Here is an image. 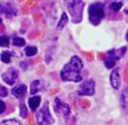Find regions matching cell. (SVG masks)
<instances>
[{"label": "cell", "mask_w": 128, "mask_h": 125, "mask_svg": "<svg viewBox=\"0 0 128 125\" xmlns=\"http://www.w3.org/2000/svg\"><path fill=\"white\" fill-rule=\"evenodd\" d=\"M82 67H83V64H82L80 58L73 56L70 62L64 65V68L62 69V71H61V78L64 81H74V82L81 81L82 76L80 71H81Z\"/></svg>", "instance_id": "cell-1"}, {"label": "cell", "mask_w": 128, "mask_h": 125, "mask_svg": "<svg viewBox=\"0 0 128 125\" xmlns=\"http://www.w3.org/2000/svg\"><path fill=\"white\" fill-rule=\"evenodd\" d=\"M66 8L70 13L72 20L74 23H80L82 20V13H83L84 4L82 0H64Z\"/></svg>", "instance_id": "cell-2"}, {"label": "cell", "mask_w": 128, "mask_h": 125, "mask_svg": "<svg viewBox=\"0 0 128 125\" xmlns=\"http://www.w3.org/2000/svg\"><path fill=\"white\" fill-rule=\"evenodd\" d=\"M104 17V9L102 4H92L89 7V19L91 24L98 25Z\"/></svg>", "instance_id": "cell-3"}, {"label": "cell", "mask_w": 128, "mask_h": 125, "mask_svg": "<svg viewBox=\"0 0 128 125\" xmlns=\"http://www.w3.org/2000/svg\"><path fill=\"white\" fill-rule=\"evenodd\" d=\"M36 119L40 125H51L54 122L53 117H52L51 113L48 109V104L45 103L43 108L36 113Z\"/></svg>", "instance_id": "cell-4"}, {"label": "cell", "mask_w": 128, "mask_h": 125, "mask_svg": "<svg viewBox=\"0 0 128 125\" xmlns=\"http://www.w3.org/2000/svg\"><path fill=\"white\" fill-rule=\"evenodd\" d=\"M94 86H96V83L93 80L84 81L80 86L79 90H78V94L80 96H92L94 94Z\"/></svg>", "instance_id": "cell-5"}, {"label": "cell", "mask_w": 128, "mask_h": 125, "mask_svg": "<svg viewBox=\"0 0 128 125\" xmlns=\"http://www.w3.org/2000/svg\"><path fill=\"white\" fill-rule=\"evenodd\" d=\"M54 108H55V112L60 115H63L64 117H68L70 115V106L68 104L63 103L60 98H56L54 101Z\"/></svg>", "instance_id": "cell-6"}, {"label": "cell", "mask_w": 128, "mask_h": 125, "mask_svg": "<svg viewBox=\"0 0 128 125\" xmlns=\"http://www.w3.org/2000/svg\"><path fill=\"white\" fill-rule=\"evenodd\" d=\"M17 78H18V71L15 68H10L2 74L4 81H6L8 85H14L16 82V80H17Z\"/></svg>", "instance_id": "cell-7"}, {"label": "cell", "mask_w": 128, "mask_h": 125, "mask_svg": "<svg viewBox=\"0 0 128 125\" xmlns=\"http://www.w3.org/2000/svg\"><path fill=\"white\" fill-rule=\"evenodd\" d=\"M117 60H118V55L116 54V51H109L106 55V59H104V64H106V67L108 69H111L116 64Z\"/></svg>", "instance_id": "cell-8"}, {"label": "cell", "mask_w": 128, "mask_h": 125, "mask_svg": "<svg viewBox=\"0 0 128 125\" xmlns=\"http://www.w3.org/2000/svg\"><path fill=\"white\" fill-rule=\"evenodd\" d=\"M27 92V87L25 85H18L11 90V94L17 98H22Z\"/></svg>", "instance_id": "cell-9"}, {"label": "cell", "mask_w": 128, "mask_h": 125, "mask_svg": "<svg viewBox=\"0 0 128 125\" xmlns=\"http://www.w3.org/2000/svg\"><path fill=\"white\" fill-rule=\"evenodd\" d=\"M110 82L111 86L114 87V89H118L120 86V77H119V71L117 69L114 70L111 72V76H110Z\"/></svg>", "instance_id": "cell-10"}, {"label": "cell", "mask_w": 128, "mask_h": 125, "mask_svg": "<svg viewBox=\"0 0 128 125\" xmlns=\"http://www.w3.org/2000/svg\"><path fill=\"white\" fill-rule=\"evenodd\" d=\"M28 104H29V107H30V109L34 112V110H36L38 108V106H40V97H38V96L32 97V98L28 99Z\"/></svg>", "instance_id": "cell-11"}, {"label": "cell", "mask_w": 128, "mask_h": 125, "mask_svg": "<svg viewBox=\"0 0 128 125\" xmlns=\"http://www.w3.org/2000/svg\"><path fill=\"white\" fill-rule=\"evenodd\" d=\"M4 10L2 11V13H4L8 18H10V17H12L14 15H16V9L14 8L11 5H6V6H4Z\"/></svg>", "instance_id": "cell-12"}, {"label": "cell", "mask_w": 128, "mask_h": 125, "mask_svg": "<svg viewBox=\"0 0 128 125\" xmlns=\"http://www.w3.org/2000/svg\"><path fill=\"white\" fill-rule=\"evenodd\" d=\"M40 89H42V87H40V80L33 81V83H32V86H30V94L32 95L36 94V92H38Z\"/></svg>", "instance_id": "cell-13"}, {"label": "cell", "mask_w": 128, "mask_h": 125, "mask_svg": "<svg viewBox=\"0 0 128 125\" xmlns=\"http://www.w3.org/2000/svg\"><path fill=\"white\" fill-rule=\"evenodd\" d=\"M122 106H124L125 110L128 113V88L122 92Z\"/></svg>", "instance_id": "cell-14"}, {"label": "cell", "mask_w": 128, "mask_h": 125, "mask_svg": "<svg viewBox=\"0 0 128 125\" xmlns=\"http://www.w3.org/2000/svg\"><path fill=\"white\" fill-rule=\"evenodd\" d=\"M25 53H26L27 56H34L37 53V49L35 46H27L25 49Z\"/></svg>", "instance_id": "cell-15"}, {"label": "cell", "mask_w": 128, "mask_h": 125, "mask_svg": "<svg viewBox=\"0 0 128 125\" xmlns=\"http://www.w3.org/2000/svg\"><path fill=\"white\" fill-rule=\"evenodd\" d=\"M68 20V16H66V14H63L62 17H61V19H60V22H58V29H62L63 27L66 25Z\"/></svg>", "instance_id": "cell-16"}, {"label": "cell", "mask_w": 128, "mask_h": 125, "mask_svg": "<svg viewBox=\"0 0 128 125\" xmlns=\"http://www.w3.org/2000/svg\"><path fill=\"white\" fill-rule=\"evenodd\" d=\"M11 60V53L10 52H2L1 53V61L4 63H9Z\"/></svg>", "instance_id": "cell-17"}, {"label": "cell", "mask_w": 128, "mask_h": 125, "mask_svg": "<svg viewBox=\"0 0 128 125\" xmlns=\"http://www.w3.org/2000/svg\"><path fill=\"white\" fill-rule=\"evenodd\" d=\"M12 43H14V45H15V46L20 47V46H24V45H25V40H24V38H22V37H15L12 40Z\"/></svg>", "instance_id": "cell-18"}, {"label": "cell", "mask_w": 128, "mask_h": 125, "mask_svg": "<svg viewBox=\"0 0 128 125\" xmlns=\"http://www.w3.org/2000/svg\"><path fill=\"white\" fill-rule=\"evenodd\" d=\"M9 45V37L8 36H0V46L7 47Z\"/></svg>", "instance_id": "cell-19"}, {"label": "cell", "mask_w": 128, "mask_h": 125, "mask_svg": "<svg viewBox=\"0 0 128 125\" xmlns=\"http://www.w3.org/2000/svg\"><path fill=\"white\" fill-rule=\"evenodd\" d=\"M0 125H20V123L16 119H7V121L0 122Z\"/></svg>", "instance_id": "cell-20"}, {"label": "cell", "mask_w": 128, "mask_h": 125, "mask_svg": "<svg viewBox=\"0 0 128 125\" xmlns=\"http://www.w3.org/2000/svg\"><path fill=\"white\" fill-rule=\"evenodd\" d=\"M122 7V2H114V4L110 5V9L114 11H118L120 8Z\"/></svg>", "instance_id": "cell-21"}, {"label": "cell", "mask_w": 128, "mask_h": 125, "mask_svg": "<svg viewBox=\"0 0 128 125\" xmlns=\"http://www.w3.org/2000/svg\"><path fill=\"white\" fill-rule=\"evenodd\" d=\"M20 115H22V117H27V109H26V106H25L24 104L20 105Z\"/></svg>", "instance_id": "cell-22"}, {"label": "cell", "mask_w": 128, "mask_h": 125, "mask_svg": "<svg viewBox=\"0 0 128 125\" xmlns=\"http://www.w3.org/2000/svg\"><path fill=\"white\" fill-rule=\"evenodd\" d=\"M7 94H8V91H7V89L4 87V86L0 85V97H6Z\"/></svg>", "instance_id": "cell-23"}, {"label": "cell", "mask_w": 128, "mask_h": 125, "mask_svg": "<svg viewBox=\"0 0 128 125\" xmlns=\"http://www.w3.org/2000/svg\"><path fill=\"white\" fill-rule=\"evenodd\" d=\"M4 109H6V104H4L2 100H0V114H1V113H4Z\"/></svg>", "instance_id": "cell-24"}, {"label": "cell", "mask_w": 128, "mask_h": 125, "mask_svg": "<svg viewBox=\"0 0 128 125\" xmlns=\"http://www.w3.org/2000/svg\"><path fill=\"white\" fill-rule=\"evenodd\" d=\"M81 105L83 106V108H89L90 107V103L86 100H81Z\"/></svg>", "instance_id": "cell-25"}, {"label": "cell", "mask_w": 128, "mask_h": 125, "mask_svg": "<svg viewBox=\"0 0 128 125\" xmlns=\"http://www.w3.org/2000/svg\"><path fill=\"white\" fill-rule=\"evenodd\" d=\"M86 56H88L89 60H92V55H91V53H86Z\"/></svg>", "instance_id": "cell-26"}, {"label": "cell", "mask_w": 128, "mask_h": 125, "mask_svg": "<svg viewBox=\"0 0 128 125\" xmlns=\"http://www.w3.org/2000/svg\"><path fill=\"white\" fill-rule=\"evenodd\" d=\"M125 78H126V81L128 82V70L126 71V74H125Z\"/></svg>", "instance_id": "cell-27"}, {"label": "cell", "mask_w": 128, "mask_h": 125, "mask_svg": "<svg viewBox=\"0 0 128 125\" xmlns=\"http://www.w3.org/2000/svg\"><path fill=\"white\" fill-rule=\"evenodd\" d=\"M28 123H29V124H30V125H32V124H33V118H30V119H29V121H28Z\"/></svg>", "instance_id": "cell-28"}, {"label": "cell", "mask_w": 128, "mask_h": 125, "mask_svg": "<svg viewBox=\"0 0 128 125\" xmlns=\"http://www.w3.org/2000/svg\"><path fill=\"white\" fill-rule=\"evenodd\" d=\"M126 40L128 41V32H127V34H126Z\"/></svg>", "instance_id": "cell-29"}, {"label": "cell", "mask_w": 128, "mask_h": 125, "mask_svg": "<svg viewBox=\"0 0 128 125\" xmlns=\"http://www.w3.org/2000/svg\"><path fill=\"white\" fill-rule=\"evenodd\" d=\"M1 23H2V20H1V18H0V25H1Z\"/></svg>", "instance_id": "cell-30"}, {"label": "cell", "mask_w": 128, "mask_h": 125, "mask_svg": "<svg viewBox=\"0 0 128 125\" xmlns=\"http://www.w3.org/2000/svg\"><path fill=\"white\" fill-rule=\"evenodd\" d=\"M127 70H128V67H127Z\"/></svg>", "instance_id": "cell-31"}]
</instances>
